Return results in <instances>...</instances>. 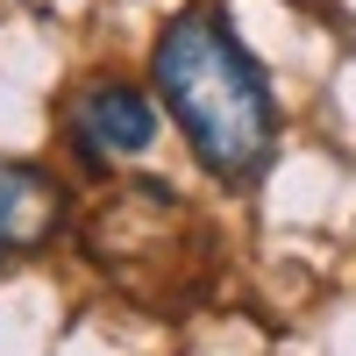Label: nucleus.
I'll use <instances>...</instances> for the list:
<instances>
[{
    "mask_svg": "<svg viewBox=\"0 0 356 356\" xmlns=\"http://www.w3.org/2000/svg\"><path fill=\"white\" fill-rule=\"evenodd\" d=\"M150 93L178 122L186 150L200 171L228 193L264 186V171L278 164V86L250 57V43L235 36V22L221 8H178L157 43H150Z\"/></svg>",
    "mask_w": 356,
    "mask_h": 356,
    "instance_id": "1",
    "label": "nucleus"
},
{
    "mask_svg": "<svg viewBox=\"0 0 356 356\" xmlns=\"http://www.w3.org/2000/svg\"><path fill=\"white\" fill-rule=\"evenodd\" d=\"M65 214H72V200L43 164H8L0 157V264H22L43 243H57Z\"/></svg>",
    "mask_w": 356,
    "mask_h": 356,
    "instance_id": "3",
    "label": "nucleus"
},
{
    "mask_svg": "<svg viewBox=\"0 0 356 356\" xmlns=\"http://www.w3.org/2000/svg\"><path fill=\"white\" fill-rule=\"evenodd\" d=\"M65 129H72V150L86 164H122V157H150L157 136H164V107L143 79L122 72H93L72 93L65 107Z\"/></svg>",
    "mask_w": 356,
    "mask_h": 356,
    "instance_id": "2",
    "label": "nucleus"
}]
</instances>
